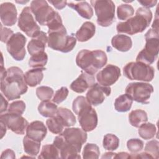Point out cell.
Instances as JSON below:
<instances>
[{
	"label": "cell",
	"instance_id": "1",
	"mask_svg": "<svg viewBox=\"0 0 159 159\" xmlns=\"http://www.w3.org/2000/svg\"><path fill=\"white\" fill-rule=\"evenodd\" d=\"M87 137L86 132L82 129L66 128L55 138L53 143L58 149L61 158H80L79 153Z\"/></svg>",
	"mask_w": 159,
	"mask_h": 159
},
{
	"label": "cell",
	"instance_id": "2",
	"mask_svg": "<svg viewBox=\"0 0 159 159\" xmlns=\"http://www.w3.org/2000/svg\"><path fill=\"white\" fill-rule=\"evenodd\" d=\"M28 89L22 70L17 66H11L7 70L1 65V91L9 101L19 99Z\"/></svg>",
	"mask_w": 159,
	"mask_h": 159
},
{
	"label": "cell",
	"instance_id": "3",
	"mask_svg": "<svg viewBox=\"0 0 159 159\" xmlns=\"http://www.w3.org/2000/svg\"><path fill=\"white\" fill-rule=\"evenodd\" d=\"M72 109L78 119L81 129L85 132L93 130L98 125V115L91 104L83 96L76 97L72 105Z\"/></svg>",
	"mask_w": 159,
	"mask_h": 159
},
{
	"label": "cell",
	"instance_id": "4",
	"mask_svg": "<svg viewBox=\"0 0 159 159\" xmlns=\"http://www.w3.org/2000/svg\"><path fill=\"white\" fill-rule=\"evenodd\" d=\"M107 61L106 53L101 50L80 51L76 57V65L84 72L94 75L99 70L104 66Z\"/></svg>",
	"mask_w": 159,
	"mask_h": 159
},
{
	"label": "cell",
	"instance_id": "5",
	"mask_svg": "<svg viewBox=\"0 0 159 159\" xmlns=\"http://www.w3.org/2000/svg\"><path fill=\"white\" fill-rule=\"evenodd\" d=\"M152 19V12L149 9L139 7L137 9L134 17L129 18L125 22H119L116 30L118 33L129 35L141 33L149 26Z\"/></svg>",
	"mask_w": 159,
	"mask_h": 159
},
{
	"label": "cell",
	"instance_id": "6",
	"mask_svg": "<svg viewBox=\"0 0 159 159\" xmlns=\"http://www.w3.org/2000/svg\"><path fill=\"white\" fill-rule=\"evenodd\" d=\"M76 43V38L68 35L63 25L58 29L48 30V47L53 50L68 53L74 48Z\"/></svg>",
	"mask_w": 159,
	"mask_h": 159
},
{
	"label": "cell",
	"instance_id": "7",
	"mask_svg": "<svg viewBox=\"0 0 159 159\" xmlns=\"http://www.w3.org/2000/svg\"><path fill=\"white\" fill-rule=\"evenodd\" d=\"M145 47L138 53L136 61L147 65L152 64L157 59L159 50L158 29L150 28L145 34Z\"/></svg>",
	"mask_w": 159,
	"mask_h": 159
},
{
	"label": "cell",
	"instance_id": "8",
	"mask_svg": "<svg viewBox=\"0 0 159 159\" xmlns=\"http://www.w3.org/2000/svg\"><path fill=\"white\" fill-rule=\"evenodd\" d=\"M123 73L130 80L150 82L154 78L155 69L153 66L140 61H132L123 68Z\"/></svg>",
	"mask_w": 159,
	"mask_h": 159
},
{
	"label": "cell",
	"instance_id": "9",
	"mask_svg": "<svg viewBox=\"0 0 159 159\" xmlns=\"http://www.w3.org/2000/svg\"><path fill=\"white\" fill-rule=\"evenodd\" d=\"M94 8L97 23L102 27L111 25L115 19V4L111 0H93L90 1Z\"/></svg>",
	"mask_w": 159,
	"mask_h": 159
},
{
	"label": "cell",
	"instance_id": "10",
	"mask_svg": "<svg viewBox=\"0 0 159 159\" xmlns=\"http://www.w3.org/2000/svg\"><path fill=\"white\" fill-rule=\"evenodd\" d=\"M30 9L35 16V20L42 25H47L59 14L44 0L32 1L30 3Z\"/></svg>",
	"mask_w": 159,
	"mask_h": 159
},
{
	"label": "cell",
	"instance_id": "11",
	"mask_svg": "<svg viewBox=\"0 0 159 159\" xmlns=\"http://www.w3.org/2000/svg\"><path fill=\"white\" fill-rule=\"evenodd\" d=\"M153 92V87L147 83L134 82L129 83L125 93L133 101L143 104L149 103V99Z\"/></svg>",
	"mask_w": 159,
	"mask_h": 159
},
{
	"label": "cell",
	"instance_id": "12",
	"mask_svg": "<svg viewBox=\"0 0 159 159\" xmlns=\"http://www.w3.org/2000/svg\"><path fill=\"white\" fill-rule=\"evenodd\" d=\"M26 42V37L20 32L14 34L7 42V50L16 60L21 61L24 58L26 54L25 48Z\"/></svg>",
	"mask_w": 159,
	"mask_h": 159
},
{
	"label": "cell",
	"instance_id": "13",
	"mask_svg": "<svg viewBox=\"0 0 159 159\" xmlns=\"http://www.w3.org/2000/svg\"><path fill=\"white\" fill-rule=\"evenodd\" d=\"M18 27L27 36L34 37L40 31V28L32 14L30 7H25L18 18Z\"/></svg>",
	"mask_w": 159,
	"mask_h": 159
},
{
	"label": "cell",
	"instance_id": "14",
	"mask_svg": "<svg viewBox=\"0 0 159 159\" xmlns=\"http://www.w3.org/2000/svg\"><path fill=\"white\" fill-rule=\"evenodd\" d=\"M0 121H2L7 129L19 135H23L29 124L28 121L21 115L10 112L1 114Z\"/></svg>",
	"mask_w": 159,
	"mask_h": 159
},
{
	"label": "cell",
	"instance_id": "15",
	"mask_svg": "<svg viewBox=\"0 0 159 159\" xmlns=\"http://www.w3.org/2000/svg\"><path fill=\"white\" fill-rule=\"evenodd\" d=\"M120 76V69L116 65L109 64L98 73L96 80L99 84L110 86L114 84Z\"/></svg>",
	"mask_w": 159,
	"mask_h": 159
},
{
	"label": "cell",
	"instance_id": "16",
	"mask_svg": "<svg viewBox=\"0 0 159 159\" xmlns=\"http://www.w3.org/2000/svg\"><path fill=\"white\" fill-rule=\"evenodd\" d=\"M111 89L109 86H104L95 83L88 91L86 98L90 104L93 106H98L102 104L106 97L111 94Z\"/></svg>",
	"mask_w": 159,
	"mask_h": 159
},
{
	"label": "cell",
	"instance_id": "17",
	"mask_svg": "<svg viewBox=\"0 0 159 159\" xmlns=\"http://www.w3.org/2000/svg\"><path fill=\"white\" fill-rule=\"evenodd\" d=\"M94 75L81 71V75L70 84V88L78 93H83L95 84Z\"/></svg>",
	"mask_w": 159,
	"mask_h": 159
},
{
	"label": "cell",
	"instance_id": "18",
	"mask_svg": "<svg viewBox=\"0 0 159 159\" xmlns=\"http://www.w3.org/2000/svg\"><path fill=\"white\" fill-rule=\"evenodd\" d=\"M17 12L15 5L6 2L0 6V17L1 22L6 26H12L17 21Z\"/></svg>",
	"mask_w": 159,
	"mask_h": 159
},
{
	"label": "cell",
	"instance_id": "19",
	"mask_svg": "<svg viewBox=\"0 0 159 159\" xmlns=\"http://www.w3.org/2000/svg\"><path fill=\"white\" fill-rule=\"evenodd\" d=\"M48 42V37L47 34L40 30L36 35L32 38L31 40L28 43L27 50L32 56L39 53L43 52Z\"/></svg>",
	"mask_w": 159,
	"mask_h": 159
},
{
	"label": "cell",
	"instance_id": "20",
	"mask_svg": "<svg viewBox=\"0 0 159 159\" xmlns=\"http://www.w3.org/2000/svg\"><path fill=\"white\" fill-rule=\"evenodd\" d=\"M47 129L43 122L35 120L30 123L26 129V135L35 141L41 142L45 137Z\"/></svg>",
	"mask_w": 159,
	"mask_h": 159
},
{
	"label": "cell",
	"instance_id": "21",
	"mask_svg": "<svg viewBox=\"0 0 159 159\" xmlns=\"http://www.w3.org/2000/svg\"><path fill=\"white\" fill-rule=\"evenodd\" d=\"M111 45L118 51L125 52L132 48V41L129 36L124 34H117L112 38Z\"/></svg>",
	"mask_w": 159,
	"mask_h": 159
},
{
	"label": "cell",
	"instance_id": "22",
	"mask_svg": "<svg viewBox=\"0 0 159 159\" xmlns=\"http://www.w3.org/2000/svg\"><path fill=\"white\" fill-rule=\"evenodd\" d=\"M96 32L95 25L91 22L87 21L83 24L79 30L76 32V39L81 42L88 41L91 39Z\"/></svg>",
	"mask_w": 159,
	"mask_h": 159
},
{
	"label": "cell",
	"instance_id": "23",
	"mask_svg": "<svg viewBox=\"0 0 159 159\" xmlns=\"http://www.w3.org/2000/svg\"><path fill=\"white\" fill-rule=\"evenodd\" d=\"M45 70V68L42 67L35 68L27 71L24 74V78L27 84L30 87H35L40 84L43 78V71Z\"/></svg>",
	"mask_w": 159,
	"mask_h": 159
},
{
	"label": "cell",
	"instance_id": "24",
	"mask_svg": "<svg viewBox=\"0 0 159 159\" xmlns=\"http://www.w3.org/2000/svg\"><path fill=\"white\" fill-rule=\"evenodd\" d=\"M67 4L70 7L75 10L83 18L89 19L93 16V8L86 1H80L76 3L70 2Z\"/></svg>",
	"mask_w": 159,
	"mask_h": 159
},
{
	"label": "cell",
	"instance_id": "25",
	"mask_svg": "<svg viewBox=\"0 0 159 159\" xmlns=\"http://www.w3.org/2000/svg\"><path fill=\"white\" fill-rule=\"evenodd\" d=\"M58 107L53 102L49 100L42 101L38 106V111L45 117H52L56 116Z\"/></svg>",
	"mask_w": 159,
	"mask_h": 159
},
{
	"label": "cell",
	"instance_id": "26",
	"mask_svg": "<svg viewBox=\"0 0 159 159\" xmlns=\"http://www.w3.org/2000/svg\"><path fill=\"white\" fill-rule=\"evenodd\" d=\"M129 120L133 127H139L142 124L148 120L147 114L142 109L132 111L129 114Z\"/></svg>",
	"mask_w": 159,
	"mask_h": 159
},
{
	"label": "cell",
	"instance_id": "27",
	"mask_svg": "<svg viewBox=\"0 0 159 159\" xmlns=\"http://www.w3.org/2000/svg\"><path fill=\"white\" fill-rule=\"evenodd\" d=\"M65 127L73 126L76 124V117L73 112L67 108L60 107L58 108L56 114Z\"/></svg>",
	"mask_w": 159,
	"mask_h": 159
},
{
	"label": "cell",
	"instance_id": "28",
	"mask_svg": "<svg viewBox=\"0 0 159 159\" xmlns=\"http://www.w3.org/2000/svg\"><path fill=\"white\" fill-rule=\"evenodd\" d=\"M23 145L24 152L31 157L35 158L39 153L40 142L31 139L27 135L24 137Z\"/></svg>",
	"mask_w": 159,
	"mask_h": 159
},
{
	"label": "cell",
	"instance_id": "29",
	"mask_svg": "<svg viewBox=\"0 0 159 159\" xmlns=\"http://www.w3.org/2000/svg\"><path fill=\"white\" fill-rule=\"evenodd\" d=\"M132 102L133 100L127 94H122L116 99L114 102V107L118 112H127L130 109Z\"/></svg>",
	"mask_w": 159,
	"mask_h": 159
},
{
	"label": "cell",
	"instance_id": "30",
	"mask_svg": "<svg viewBox=\"0 0 159 159\" xmlns=\"http://www.w3.org/2000/svg\"><path fill=\"white\" fill-rule=\"evenodd\" d=\"M60 152L57 147L53 144H47L42 147V150L38 158L50 159V158H59Z\"/></svg>",
	"mask_w": 159,
	"mask_h": 159
},
{
	"label": "cell",
	"instance_id": "31",
	"mask_svg": "<svg viewBox=\"0 0 159 159\" xmlns=\"http://www.w3.org/2000/svg\"><path fill=\"white\" fill-rule=\"evenodd\" d=\"M138 133L141 138L145 140H149L154 137L157 133V129L152 123L145 122L139 127Z\"/></svg>",
	"mask_w": 159,
	"mask_h": 159
},
{
	"label": "cell",
	"instance_id": "32",
	"mask_svg": "<svg viewBox=\"0 0 159 159\" xmlns=\"http://www.w3.org/2000/svg\"><path fill=\"white\" fill-rule=\"evenodd\" d=\"M48 55L43 52L30 57L29 60V66L31 68H42L47 63Z\"/></svg>",
	"mask_w": 159,
	"mask_h": 159
},
{
	"label": "cell",
	"instance_id": "33",
	"mask_svg": "<svg viewBox=\"0 0 159 159\" xmlns=\"http://www.w3.org/2000/svg\"><path fill=\"white\" fill-rule=\"evenodd\" d=\"M46 124L50 132L54 134H60L65 127L57 116L49 117L46 121Z\"/></svg>",
	"mask_w": 159,
	"mask_h": 159
},
{
	"label": "cell",
	"instance_id": "34",
	"mask_svg": "<svg viewBox=\"0 0 159 159\" xmlns=\"http://www.w3.org/2000/svg\"><path fill=\"white\" fill-rule=\"evenodd\" d=\"M103 147L109 151L116 150L119 146V138L112 134H107L104 135L102 142Z\"/></svg>",
	"mask_w": 159,
	"mask_h": 159
},
{
	"label": "cell",
	"instance_id": "35",
	"mask_svg": "<svg viewBox=\"0 0 159 159\" xmlns=\"http://www.w3.org/2000/svg\"><path fill=\"white\" fill-rule=\"evenodd\" d=\"M100 150L99 147L94 143H87L83 151V158L85 159H97L99 158Z\"/></svg>",
	"mask_w": 159,
	"mask_h": 159
},
{
	"label": "cell",
	"instance_id": "36",
	"mask_svg": "<svg viewBox=\"0 0 159 159\" xmlns=\"http://www.w3.org/2000/svg\"><path fill=\"white\" fill-rule=\"evenodd\" d=\"M134 13L133 7L128 4H122L117 7V15L119 20H125L130 18Z\"/></svg>",
	"mask_w": 159,
	"mask_h": 159
},
{
	"label": "cell",
	"instance_id": "37",
	"mask_svg": "<svg viewBox=\"0 0 159 159\" xmlns=\"http://www.w3.org/2000/svg\"><path fill=\"white\" fill-rule=\"evenodd\" d=\"M53 90L52 88L45 86H39L36 89V95L41 101L50 99L53 95Z\"/></svg>",
	"mask_w": 159,
	"mask_h": 159
},
{
	"label": "cell",
	"instance_id": "38",
	"mask_svg": "<svg viewBox=\"0 0 159 159\" xmlns=\"http://www.w3.org/2000/svg\"><path fill=\"white\" fill-rule=\"evenodd\" d=\"M25 102L23 101L18 100L11 103L7 108V111L8 112L12 114L22 115L25 111Z\"/></svg>",
	"mask_w": 159,
	"mask_h": 159
},
{
	"label": "cell",
	"instance_id": "39",
	"mask_svg": "<svg viewBox=\"0 0 159 159\" xmlns=\"http://www.w3.org/2000/svg\"><path fill=\"white\" fill-rule=\"evenodd\" d=\"M158 145L159 142L157 140H152L148 142L145 147V152L149 154L152 158H158Z\"/></svg>",
	"mask_w": 159,
	"mask_h": 159
},
{
	"label": "cell",
	"instance_id": "40",
	"mask_svg": "<svg viewBox=\"0 0 159 159\" xmlns=\"http://www.w3.org/2000/svg\"><path fill=\"white\" fill-rule=\"evenodd\" d=\"M128 150L134 153L140 152L143 148V142L139 139H131L127 142Z\"/></svg>",
	"mask_w": 159,
	"mask_h": 159
},
{
	"label": "cell",
	"instance_id": "41",
	"mask_svg": "<svg viewBox=\"0 0 159 159\" xmlns=\"http://www.w3.org/2000/svg\"><path fill=\"white\" fill-rule=\"evenodd\" d=\"M68 94V89L66 87L63 86L58 89L53 98V102L56 104H60L66 99Z\"/></svg>",
	"mask_w": 159,
	"mask_h": 159
},
{
	"label": "cell",
	"instance_id": "42",
	"mask_svg": "<svg viewBox=\"0 0 159 159\" xmlns=\"http://www.w3.org/2000/svg\"><path fill=\"white\" fill-rule=\"evenodd\" d=\"M1 25V41L3 43H7L10 37L14 34V32L12 30L3 27L2 24Z\"/></svg>",
	"mask_w": 159,
	"mask_h": 159
},
{
	"label": "cell",
	"instance_id": "43",
	"mask_svg": "<svg viewBox=\"0 0 159 159\" xmlns=\"http://www.w3.org/2000/svg\"><path fill=\"white\" fill-rule=\"evenodd\" d=\"M48 2L51 3L56 9L60 10L63 9L68 3L66 1H48Z\"/></svg>",
	"mask_w": 159,
	"mask_h": 159
},
{
	"label": "cell",
	"instance_id": "44",
	"mask_svg": "<svg viewBox=\"0 0 159 159\" xmlns=\"http://www.w3.org/2000/svg\"><path fill=\"white\" fill-rule=\"evenodd\" d=\"M138 2L140 3L143 6H144L145 8L149 9L150 7H152L156 5L157 3V1L156 0H143V1H140L139 0Z\"/></svg>",
	"mask_w": 159,
	"mask_h": 159
},
{
	"label": "cell",
	"instance_id": "45",
	"mask_svg": "<svg viewBox=\"0 0 159 159\" xmlns=\"http://www.w3.org/2000/svg\"><path fill=\"white\" fill-rule=\"evenodd\" d=\"M1 158H15L16 155L15 153L13 150L8 148L4 150L1 156Z\"/></svg>",
	"mask_w": 159,
	"mask_h": 159
},
{
	"label": "cell",
	"instance_id": "46",
	"mask_svg": "<svg viewBox=\"0 0 159 159\" xmlns=\"http://www.w3.org/2000/svg\"><path fill=\"white\" fill-rule=\"evenodd\" d=\"M1 106L0 112H1V114H2L3 112L6 111L7 109V106H8V102L4 99L2 94H1Z\"/></svg>",
	"mask_w": 159,
	"mask_h": 159
},
{
	"label": "cell",
	"instance_id": "47",
	"mask_svg": "<svg viewBox=\"0 0 159 159\" xmlns=\"http://www.w3.org/2000/svg\"><path fill=\"white\" fill-rule=\"evenodd\" d=\"M114 158H130V154L127 152H119L115 154Z\"/></svg>",
	"mask_w": 159,
	"mask_h": 159
},
{
	"label": "cell",
	"instance_id": "48",
	"mask_svg": "<svg viewBox=\"0 0 159 159\" xmlns=\"http://www.w3.org/2000/svg\"><path fill=\"white\" fill-rule=\"evenodd\" d=\"M0 124H1V138L2 139L4 137V135L6 134V125L2 121H0Z\"/></svg>",
	"mask_w": 159,
	"mask_h": 159
},
{
	"label": "cell",
	"instance_id": "49",
	"mask_svg": "<svg viewBox=\"0 0 159 159\" xmlns=\"http://www.w3.org/2000/svg\"><path fill=\"white\" fill-rule=\"evenodd\" d=\"M115 153H113V152H107V153H105L102 157L101 158H112L114 157L115 156Z\"/></svg>",
	"mask_w": 159,
	"mask_h": 159
}]
</instances>
